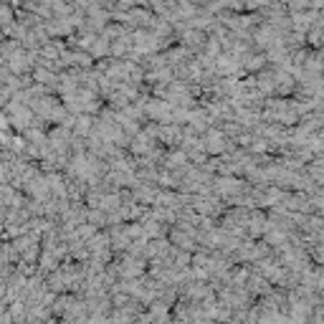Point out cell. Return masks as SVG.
I'll return each instance as SVG.
<instances>
[{"label":"cell","mask_w":324,"mask_h":324,"mask_svg":"<svg viewBox=\"0 0 324 324\" xmlns=\"http://www.w3.org/2000/svg\"><path fill=\"white\" fill-rule=\"evenodd\" d=\"M33 76H36V81H38L41 86H43V84H56V81H59V76H53V74H51L48 69H43V66H38Z\"/></svg>","instance_id":"2"},{"label":"cell","mask_w":324,"mask_h":324,"mask_svg":"<svg viewBox=\"0 0 324 324\" xmlns=\"http://www.w3.org/2000/svg\"><path fill=\"white\" fill-rule=\"evenodd\" d=\"M74 129H76V134L86 137L89 129H91V117H89V114H79V117L74 119Z\"/></svg>","instance_id":"1"},{"label":"cell","mask_w":324,"mask_h":324,"mask_svg":"<svg viewBox=\"0 0 324 324\" xmlns=\"http://www.w3.org/2000/svg\"><path fill=\"white\" fill-rule=\"evenodd\" d=\"M185 162H188V154L185 152H173V154H168L165 165L168 168H185Z\"/></svg>","instance_id":"3"},{"label":"cell","mask_w":324,"mask_h":324,"mask_svg":"<svg viewBox=\"0 0 324 324\" xmlns=\"http://www.w3.org/2000/svg\"><path fill=\"white\" fill-rule=\"evenodd\" d=\"M8 142H11V137L6 132H0V147H8Z\"/></svg>","instance_id":"4"}]
</instances>
